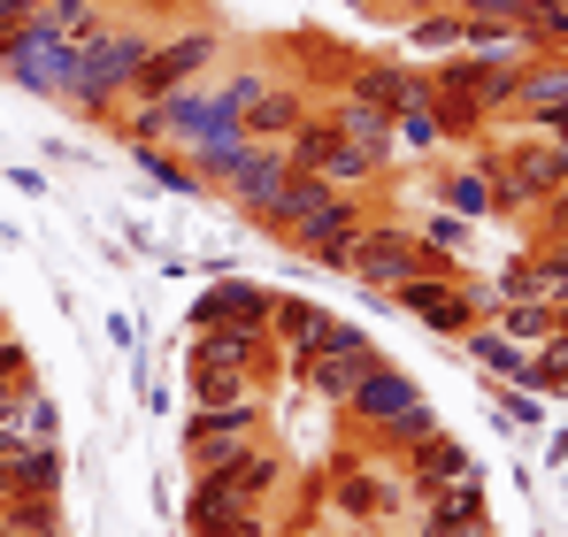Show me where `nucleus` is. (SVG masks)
I'll use <instances>...</instances> for the list:
<instances>
[{"instance_id":"cd10ccee","label":"nucleus","mask_w":568,"mask_h":537,"mask_svg":"<svg viewBox=\"0 0 568 537\" xmlns=\"http://www.w3.org/2000/svg\"><path fill=\"white\" fill-rule=\"evenodd\" d=\"M0 430H8V438H23V446H62V407H54V399H47V392L31 384V392L16 399V415H8Z\"/></svg>"},{"instance_id":"3c124183","label":"nucleus","mask_w":568,"mask_h":537,"mask_svg":"<svg viewBox=\"0 0 568 537\" xmlns=\"http://www.w3.org/2000/svg\"><path fill=\"white\" fill-rule=\"evenodd\" d=\"M93 8H123V0H93Z\"/></svg>"},{"instance_id":"c9c22d12","label":"nucleus","mask_w":568,"mask_h":537,"mask_svg":"<svg viewBox=\"0 0 568 537\" xmlns=\"http://www.w3.org/2000/svg\"><path fill=\"white\" fill-rule=\"evenodd\" d=\"M530 262H538V292H546L554 307H568V239H538Z\"/></svg>"},{"instance_id":"ddd939ff","label":"nucleus","mask_w":568,"mask_h":537,"mask_svg":"<svg viewBox=\"0 0 568 537\" xmlns=\"http://www.w3.org/2000/svg\"><path fill=\"white\" fill-rule=\"evenodd\" d=\"M377 338H362V346H346V354H307V361H292V376H300V392H315L323 407H346L354 399V384L377 368Z\"/></svg>"},{"instance_id":"aec40b11","label":"nucleus","mask_w":568,"mask_h":537,"mask_svg":"<svg viewBox=\"0 0 568 537\" xmlns=\"http://www.w3.org/2000/svg\"><path fill=\"white\" fill-rule=\"evenodd\" d=\"M331 131L346 139V146H362V154H377V162H392L399 146H392V115H377V108H362V100H346V92H331Z\"/></svg>"},{"instance_id":"2eb2a0df","label":"nucleus","mask_w":568,"mask_h":537,"mask_svg":"<svg viewBox=\"0 0 568 537\" xmlns=\"http://www.w3.org/2000/svg\"><path fill=\"white\" fill-rule=\"evenodd\" d=\"M185 368H254V376H270L277 346H270V331H200Z\"/></svg>"},{"instance_id":"79ce46f5","label":"nucleus","mask_w":568,"mask_h":537,"mask_svg":"<svg viewBox=\"0 0 568 537\" xmlns=\"http://www.w3.org/2000/svg\"><path fill=\"white\" fill-rule=\"evenodd\" d=\"M530 215H538V239H568V184H561V192H546Z\"/></svg>"},{"instance_id":"1a4fd4ad","label":"nucleus","mask_w":568,"mask_h":537,"mask_svg":"<svg viewBox=\"0 0 568 537\" xmlns=\"http://www.w3.org/2000/svg\"><path fill=\"white\" fill-rule=\"evenodd\" d=\"M246 523H270V507L239 499L223 476H192V492H185V537H231V530H246Z\"/></svg>"},{"instance_id":"864d4df0","label":"nucleus","mask_w":568,"mask_h":537,"mask_svg":"<svg viewBox=\"0 0 568 537\" xmlns=\"http://www.w3.org/2000/svg\"><path fill=\"white\" fill-rule=\"evenodd\" d=\"M0 537H16V530H8V523H0Z\"/></svg>"},{"instance_id":"4c0bfd02","label":"nucleus","mask_w":568,"mask_h":537,"mask_svg":"<svg viewBox=\"0 0 568 537\" xmlns=\"http://www.w3.org/2000/svg\"><path fill=\"white\" fill-rule=\"evenodd\" d=\"M415 239H423L430 254H446V262H462V254H469V223H462V215H430Z\"/></svg>"},{"instance_id":"9d476101","label":"nucleus","mask_w":568,"mask_h":537,"mask_svg":"<svg viewBox=\"0 0 568 537\" xmlns=\"http://www.w3.org/2000/svg\"><path fill=\"white\" fill-rule=\"evenodd\" d=\"M430 108H438V123H446V139H484L491 131V115H484V100H476V62L469 54H446V70H430Z\"/></svg>"},{"instance_id":"dca6fc26","label":"nucleus","mask_w":568,"mask_h":537,"mask_svg":"<svg viewBox=\"0 0 568 537\" xmlns=\"http://www.w3.org/2000/svg\"><path fill=\"white\" fill-rule=\"evenodd\" d=\"M399 460H407V492H415V499H430V492H446V484L476 476V460L462 453V438H454V430L423 438V446H415V453H399Z\"/></svg>"},{"instance_id":"393cba45","label":"nucleus","mask_w":568,"mask_h":537,"mask_svg":"<svg viewBox=\"0 0 568 537\" xmlns=\"http://www.w3.org/2000/svg\"><path fill=\"white\" fill-rule=\"evenodd\" d=\"M200 438H262V399H239V407H192L185 415V446Z\"/></svg>"},{"instance_id":"0eeeda50","label":"nucleus","mask_w":568,"mask_h":537,"mask_svg":"<svg viewBox=\"0 0 568 537\" xmlns=\"http://www.w3.org/2000/svg\"><path fill=\"white\" fill-rule=\"evenodd\" d=\"M270 315H277V292H262L231 268L207 276V292L192 300V331H270Z\"/></svg>"},{"instance_id":"72a5a7b5","label":"nucleus","mask_w":568,"mask_h":537,"mask_svg":"<svg viewBox=\"0 0 568 537\" xmlns=\"http://www.w3.org/2000/svg\"><path fill=\"white\" fill-rule=\"evenodd\" d=\"M392 146H399V154H438V146H446L438 108H407V115H392Z\"/></svg>"},{"instance_id":"c85d7f7f","label":"nucleus","mask_w":568,"mask_h":537,"mask_svg":"<svg viewBox=\"0 0 568 537\" xmlns=\"http://www.w3.org/2000/svg\"><path fill=\"white\" fill-rule=\"evenodd\" d=\"M407 39L423 54H462L469 47V16L462 8H423V16H407Z\"/></svg>"},{"instance_id":"b1692460","label":"nucleus","mask_w":568,"mask_h":537,"mask_svg":"<svg viewBox=\"0 0 568 537\" xmlns=\"http://www.w3.org/2000/svg\"><path fill=\"white\" fill-rule=\"evenodd\" d=\"M499 331L515 346H546L554 331H568V307H554V300H499Z\"/></svg>"},{"instance_id":"a18cd8bd","label":"nucleus","mask_w":568,"mask_h":537,"mask_svg":"<svg viewBox=\"0 0 568 537\" xmlns=\"http://www.w3.org/2000/svg\"><path fill=\"white\" fill-rule=\"evenodd\" d=\"M538 131H546V139H554V146H561V154H568V108H561V115H546Z\"/></svg>"},{"instance_id":"bb28decb","label":"nucleus","mask_w":568,"mask_h":537,"mask_svg":"<svg viewBox=\"0 0 568 537\" xmlns=\"http://www.w3.org/2000/svg\"><path fill=\"white\" fill-rule=\"evenodd\" d=\"M39 31H54L70 47H93L108 31V8H93V0H39Z\"/></svg>"},{"instance_id":"6e6d98bb","label":"nucleus","mask_w":568,"mask_h":537,"mask_svg":"<svg viewBox=\"0 0 568 537\" xmlns=\"http://www.w3.org/2000/svg\"><path fill=\"white\" fill-rule=\"evenodd\" d=\"M369 8H377V0H369Z\"/></svg>"},{"instance_id":"de8ad7c7","label":"nucleus","mask_w":568,"mask_h":537,"mask_svg":"<svg viewBox=\"0 0 568 537\" xmlns=\"http://www.w3.org/2000/svg\"><path fill=\"white\" fill-rule=\"evenodd\" d=\"M231 537H284L277 523H246V530H231Z\"/></svg>"},{"instance_id":"a211bd4d","label":"nucleus","mask_w":568,"mask_h":537,"mask_svg":"<svg viewBox=\"0 0 568 537\" xmlns=\"http://www.w3.org/2000/svg\"><path fill=\"white\" fill-rule=\"evenodd\" d=\"M284 178H292V154H284V146H246L239 170L215 184V192H223L231 207H262L270 192H284Z\"/></svg>"},{"instance_id":"6ab92c4d","label":"nucleus","mask_w":568,"mask_h":537,"mask_svg":"<svg viewBox=\"0 0 568 537\" xmlns=\"http://www.w3.org/2000/svg\"><path fill=\"white\" fill-rule=\"evenodd\" d=\"M462 346H469V361L484 368V376H499L507 392H530V346H515L499 323H476Z\"/></svg>"},{"instance_id":"f03ea898","label":"nucleus","mask_w":568,"mask_h":537,"mask_svg":"<svg viewBox=\"0 0 568 537\" xmlns=\"http://www.w3.org/2000/svg\"><path fill=\"white\" fill-rule=\"evenodd\" d=\"M223 62V31L215 23H185V31H162V47L146 54V70L131 78V100H170V92H185V85H200L207 70ZM123 100V108H131Z\"/></svg>"},{"instance_id":"f704fd0d","label":"nucleus","mask_w":568,"mask_h":537,"mask_svg":"<svg viewBox=\"0 0 568 537\" xmlns=\"http://www.w3.org/2000/svg\"><path fill=\"white\" fill-rule=\"evenodd\" d=\"M530 392L568 399V331H554L546 346H530Z\"/></svg>"},{"instance_id":"412c9836","label":"nucleus","mask_w":568,"mask_h":537,"mask_svg":"<svg viewBox=\"0 0 568 537\" xmlns=\"http://www.w3.org/2000/svg\"><path fill=\"white\" fill-rule=\"evenodd\" d=\"M284 476H292V460H284L277 446H262V438H254V446L239 453V468H231L223 484H231L239 499H254V507H270V499L284 492Z\"/></svg>"},{"instance_id":"7c9ffc66","label":"nucleus","mask_w":568,"mask_h":537,"mask_svg":"<svg viewBox=\"0 0 568 537\" xmlns=\"http://www.w3.org/2000/svg\"><path fill=\"white\" fill-rule=\"evenodd\" d=\"M523 39H530V54H568V0H530Z\"/></svg>"},{"instance_id":"09e8293b","label":"nucleus","mask_w":568,"mask_h":537,"mask_svg":"<svg viewBox=\"0 0 568 537\" xmlns=\"http://www.w3.org/2000/svg\"><path fill=\"white\" fill-rule=\"evenodd\" d=\"M454 537H499V530H491V523H462Z\"/></svg>"},{"instance_id":"f3484780","label":"nucleus","mask_w":568,"mask_h":537,"mask_svg":"<svg viewBox=\"0 0 568 537\" xmlns=\"http://www.w3.org/2000/svg\"><path fill=\"white\" fill-rule=\"evenodd\" d=\"M307 115H315V108H307V92L277 78V85H270L262 100H254V108H246V115H239V131H246L254 146H284V139H292Z\"/></svg>"},{"instance_id":"20e7f679","label":"nucleus","mask_w":568,"mask_h":537,"mask_svg":"<svg viewBox=\"0 0 568 537\" xmlns=\"http://www.w3.org/2000/svg\"><path fill=\"white\" fill-rule=\"evenodd\" d=\"M392 307H407V315L430 323L438 338H469L476 323H484V292H476L469 276H407V284L392 292Z\"/></svg>"},{"instance_id":"39448f33","label":"nucleus","mask_w":568,"mask_h":537,"mask_svg":"<svg viewBox=\"0 0 568 537\" xmlns=\"http://www.w3.org/2000/svg\"><path fill=\"white\" fill-rule=\"evenodd\" d=\"M346 100H362V108H377V115H407V108H430V70H407V62H392V54H354V70L338 78Z\"/></svg>"},{"instance_id":"a878e982","label":"nucleus","mask_w":568,"mask_h":537,"mask_svg":"<svg viewBox=\"0 0 568 537\" xmlns=\"http://www.w3.org/2000/svg\"><path fill=\"white\" fill-rule=\"evenodd\" d=\"M192 407H239V399H262V376L254 368H185Z\"/></svg>"},{"instance_id":"7ed1b4c3","label":"nucleus","mask_w":568,"mask_h":537,"mask_svg":"<svg viewBox=\"0 0 568 537\" xmlns=\"http://www.w3.org/2000/svg\"><path fill=\"white\" fill-rule=\"evenodd\" d=\"M284 154H292V170H300V178H323L331 192H377V178H384L377 154L346 146V139L331 131V115H323V108H315V115L284 139Z\"/></svg>"},{"instance_id":"5fc2aeb1","label":"nucleus","mask_w":568,"mask_h":537,"mask_svg":"<svg viewBox=\"0 0 568 537\" xmlns=\"http://www.w3.org/2000/svg\"><path fill=\"white\" fill-rule=\"evenodd\" d=\"M454 8H462V0H454Z\"/></svg>"},{"instance_id":"9b49d317","label":"nucleus","mask_w":568,"mask_h":537,"mask_svg":"<svg viewBox=\"0 0 568 537\" xmlns=\"http://www.w3.org/2000/svg\"><path fill=\"white\" fill-rule=\"evenodd\" d=\"M0 484H8L16 499H62L70 460H62V446H23V438L0 430Z\"/></svg>"},{"instance_id":"c03bdc74","label":"nucleus","mask_w":568,"mask_h":537,"mask_svg":"<svg viewBox=\"0 0 568 537\" xmlns=\"http://www.w3.org/2000/svg\"><path fill=\"white\" fill-rule=\"evenodd\" d=\"M523 8L530 0H462V16H507V23H523Z\"/></svg>"},{"instance_id":"4be33fe9","label":"nucleus","mask_w":568,"mask_h":537,"mask_svg":"<svg viewBox=\"0 0 568 537\" xmlns=\"http://www.w3.org/2000/svg\"><path fill=\"white\" fill-rule=\"evenodd\" d=\"M323 315L331 307H315V300H292V292H277V315H270V338H277L292 361H307L315 346H323Z\"/></svg>"},{"instance_id":"58836bf2","label":"nucleus","mask_w":568,"mask_h":537,"mask_svg":"<svg viewBox=\"0 0 568 537\" xmlns=\"http://www.w3.org/2000/svg\"><path fill=\"white\" fill-rule=\"evenodd\" d=\"M270 85H277L270 70H231V78L215 85V100H223L231 115H246V108H254V100H262V92H270Z\"/></svg>"},{"instance_id":"f8f14e48","label":"nucleus","mask_w":568,"mask_h":537,"mask_svg":"<svg viewBox=\"0 0 568 537\" xmlns=\"http://www.w3.org/2000/svg\"><path fill=\"white\" fill-rule=\"evenodd\" d=\"M415 399H423V392H415V376H407V368H392V361H377V368L354 384V399H346V423H354L362 438H377L384 423H392V415H407Z\"/></svg>"},{"instance_id":"8fccbe9b","label":"nucleus","mask_w":568,"mask_h":537,"mask_svg":"<svg viewBox=\"0 0 568 537\" xmlns=\"http://www.w3.org/2000/svg\"><path fill=\"white\" fill-rule=\"evenodd\" d=\"M0 338H8V307H0Z\"/></svg>"},{"instance_id":"c756f323","label":"nucleus","mask_w":568,"mask_h":537,"mask_svg":"<svg viewBox=\"0 0 568 537\" xmlns=\"http://www.w3.org/2000/svg\"><path fill=\"white\" fill-rule=\"evenodd\" d=\"M438 430H446V423H438V407H430V399H415L407 415H392V423H384L369 446H384V453H415L423 438H438Z\"/></svg>"},{"instance_id":"6e6552de","label":"nucleus","mask_w":568,"mask_h":537,"mask_svg":"<svg viewBox=\"0 0 568 537\" xmlns=\"http://www.w3.org/2000/svg\"><path fill=\"white\" fill-rule=\"evenodd\" d=\"M0 78H8V85H23V92H47V100H62V92H70V78H78V47L31 23V39H23V47L0 62Z\"/></svg>"},{"instance_id":"f257e3e1","label":"nucleus","mask_w":568,"mask_h":537,"mask_svg":"<svg viewBox=\"0 0 568 537\" xmlns=\"http://www.w3.org/2000/svg\"><path fill=\"white\" fill-rule=\"evenodd\" d=\"M162 47V31H154V16L146 23H108L93 47H78V78H70V108L85 115V123H115L123 115V100H131V78L146 70V54Z\"/></svg>"},{"instance_id":"473e14b6","label":"nucleus","mask_w":568,"mask_h":537,"mask_svg":"<svg viewBox=\"0 0 568 537\" xmlns=\"http://www.w3.org/2000/svg\"><path fill=\"white\" fill-rule=\"evenodd\" d=\"M331 492H338V515H354V523H377L384 507H392V484H384V476H362V468L338 476Z\"/></svg>"},{"instance_id":"49530a36","label":"nucleus","mask_w":568,"mask_h":537,"mask_svg":"<svg viewBox=\"0 0 568 537\" xmlns=\"http://www.w3.org/2000/svg\"><path fill=\"white\" fill-rule=\"evenodd\" d=\"M377 8H399V16H423V8H454V0H377Z\"/></svg>"},{"instance_id":"ea45409f","label":"nucleus","mask_w":568,"mask_h":537,"mask_svg":"<svg viewBox=\"0 0 568 537\" xmlns=\"http://www.w3.org/2000/svg\"><path fill=\"white\" fill-rule=\"evenodd\" d=\"M499 300H546V292H538V262H530V254H515V262L499 268Z\"/></svg>"},{"instance_id":"a19ab883","label":"nucleus","mask_w":568,"mask_h":537,"mask_svg":"<svg viewBox=\"0 0 568 537\" xmlns=\"http://www.w3.org/2000/svg\"><path fill=\"white\" fill-rule=\"evenodd\" d=\"M491 415H499V430H538V399H515V392H499V399H491Z\"/></svg>"},{"instance_id":"4468645a","label":"nucleus","mask_w":568,"mask_h":537,"mask_svg":"<svg viewBox=\"0 0 568 537\" xmlns=\"http://www.w3.org/2000/svg\"><path fill=\"white\" fill-rule=\"evenodd\" d=\"M568 108V54H530L523 70H515V123H546V115H561Z\"/></svg>"},{"instance_id":"2f4dec72","label":"nucleus","mask_w":568,"mask_h":537,"mask_svg":"<svg viewBox=\"0 0 568 537\" xmlns=\"http://www.w3.org/2000/svg\"><path fill=\"white\" fill-rule=\"evenodd\" d=\"M131 162L162 184V192H185V200H200V192H207V184L192 178V162H185V154H170V146H131Z\"/></svg>"},{"instance_id":"5701e85b","label":"nucleus","mask_w":568,"mask_h":537,"mask_svg":"<svg viewBox=\"0 0 568 537\" xmlns=\"http://www.w3.org/2000/svg\"><path fill=\"white\" fill-rule=\"evenodd\" d=\"M438 207L446 215H462V223H491L499 215V200H491V178L484 170H438Z\"/></svg>"},{"instance_id":"4d7b16f0","label":"nucleus","mask_w":568,"mask_h":537,"mask_svg":"<svg viewBox=\"0 0 568 537\" xmlns=\"http://www.w3.org/2000/svg\"><path fill=\"white\" fill-rule=\"evenodd\" d=\"M415 537H423V530H415Z\"/></svg>"},{"instance_id":"e433bc0d","label":"nucleus","mask_w":568,"mask_h":537,"mask_svg":"<svg viewBox=\"0 0 568 537\" xmlns=\"http://www.w3.org/2000/svg\"><path fill=\"white\" fill-rule=\"evenodd\" d=\"M246 446L254 438H200V446H185V460H192V476H231Z\"/></svg>"},{"instance_id":"603ef678","label":"nucleus","mask_w":568,"mask_h":537,"mask_svg":"<svg viewBox=\"0 0 568 537\" xmlns=\"http://www.w3.org/2000/svg\"><path fill=\"white\" fill-rule=\"evenodd\" d=\"M346 8H369V0H346Z\"/></svg>"},{"instance_id":"423d86ee","label":"nucleus","mask_w":568,"mask_h":537,"mask_svg":"<svg viewBox=\"0 0 568 537\" xmlns=\"http://www.w3.org/2000/svg\"><path fill=\"white\" fill-rule=\"evenodd\" d=\"M369 207H377L369 192H331V200H323L284 246H292L300 262H315V268H346V246H354V231L369 223Z\"/></svg>"},{"instance_id":"37998d69","label":"nucleus","mask_w":568,"mask_h":537,"mask_svg":"<svg viewBox=\"0 0 568 537\" xmlns=\"http://www.w3.org/2000/svg\"><path fill=\"white\" fill-rule=\"evenodd\" d=\"M0 384H31V354H23V338H16V331L0 338Z\"/></svg>"}]
</instances>
